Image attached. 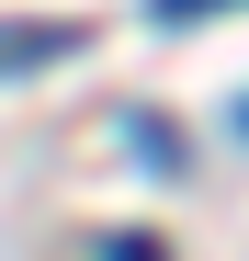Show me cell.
<instances>
[{
    "label": "cell",
    "mask_w": 249,
    "mask_h": 261,
    "mask_svg": "<svg viewBox=\"0 0 249 261\" xmlns=\"http://www.w3.org/2000/svg\"><path fill=\"white\" fill-rule=\"evenodd\" d=\"M159 23H193V12H227V0H147Z\"/></svg>",
    "instance_id": "1"
}]
</instances>
